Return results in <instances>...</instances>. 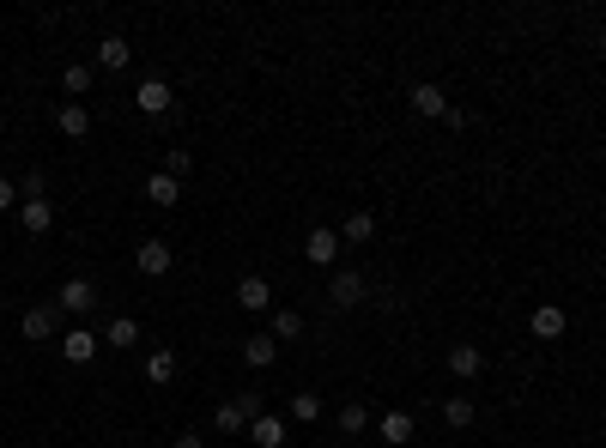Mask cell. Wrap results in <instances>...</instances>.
<instances>
[{"label":"cell","mask_w":606,"mask_h":448,"mask_svg":"<svg viewBox=\"0 0 606 448\" xmlns=\"http://www.w3.org/2000/svg\"><path fill=\"white\" fill-rule=\"evenodd\" d=\"M55 327H61V309H55V303H43V309H24L19 333H24V340H55Z\"/></svg>","instance_id":"obj_4"},{"label":"cell","mask_w":606,"mask_h":448,"mask_svg":"<svg viewBox=\"0 0 606 448\" xmlns=\"http://www.w3.org/2000/svg\"><path fill=\"white\" fill-rule=\"evenodd\" d=\"M303 255H309L316 266H327L334 255H340V230H309V237H303Z\"/></svg>","instance_id":"obj_13"},{"label":"cell","mask_w":606,"mask_h":448,"mask_svg":"<svg viewBox=\"0 0 606 448\" xmlns=\"http://www.w3.org/2000/svg\"><path fill=\"white\" fill-rule=\"evenodd\" d=\"M370 237H376V219H370V212H346L340 243H370Z\"/></svg>","instance_id":"obj_19"},{"label":"cell","mask_w":606,"mask_h":448,"mask_svg":"<svg viewBox=\"0 0 606 448\" xmlns=\"http://www.w3.org/2000/svg\"><path fill=\"white\" fill-rule=\"evenodd\" d=\"M61 358H67V364H91V358H98V333H91V327H67V333H61Z\"/></svg>","instance_id":"obj_2"},{"label":"cell","mask_w":606,"mask_h":448,"mask_svg":"<svg viewBox=\"0 0 606 448\" xmlns=\"http://www.w3.org/2000/svg\"><path fill=\"white\" fill-rule=\"evenodd\" d=\"M13 201H19V194H13V182H6V176H0V212H13Z\"/></svg>","instance_id":"obj_31"},{"label":"cell","mask_w":606,"mask_h":448,"mask_svg":"<svg viewBox=\"0 0 606 448\" xmlns=\"http://www.w3.org/2000/svg\"><path fill=\"white\" fill-rule=\"evenodd\" d=\"M61 85H67V103L85 98V91H91V67H85V61H67V67H61Z\"/></svg>","instance_id":"obj_22"},{"label":"cell","mask_w":606,"mask_h":448,"mask_svg":"<svg viewBox=\"0 0 606 448\" xmlns=\"http://www.w3.org/2000/svg\"><path fill=\"white\" fill-rule=\"evenodd\" d=\"M291 418H298V425H316V418H322V400H316V394H291Z\"/></svg>","instance_id":"obj_26"},{"label":"cell","mask_w":606,"mask_h":448,"mask_svg":"<svg viewBox=\"0 0 606 448\" xmlns=\"http://www.w3.org/2000/svg\"><path fill=\"white\" fill-rule=\"evenodd\" d=\"M170 376H176V351H170V346H158V351H152V358H146V382H170Z\"/></svg>","instance_id":"obj_21"},{"label":"cell","mask_w":606,"mask_h":448,"mask_svg":"<svg viewBox=\"0 0 606 448\" xmlns=\"http://www.w3.org/2000/svg\"><path fill=\"white\" fill-rule=\"evenodd\" d=\"M479 346H467V340H455V346H449V376H455V382H473V376H479Z\"/></svg>","instance_id":"obj_6"},{"label":"cell","mask_w":606,"mask_h":448,"mask_svg":"<svg viewBox=\"0 0 606 448\" xmlns=\"http://www.w3.org/2000/svg\"><path fill=\"white\" fill-rule=\"evenodd\" d=\"M164 170H170V176H176V182H182V176H188V152H182V145H176V152H170V163H164Z\"/></svg>","instance_id":"obj_29"},{"label":"cell","mask_w":606,"mask_h":448,"mask_svg":"<svg viewBox=\"0 0 606 448\" xmlns=\"http://www.w3.org/2000/svg\"><path fill=\"white\" fill-rule=\"evenodd\" d=\"M327 303H334V309L364 303V279H358V273H334V285H327Z\"/></svg>","instance_id":"obj_11"},{"label":"cell","mask_w":606,"mask_h":448,"mask_svg":"<svg viewBox=\"0 0 606 448\" xmlns=\"http://www.w3.org/2000/svg\"><path fill=\"white\" fill-rule=\"evenodd\" d=\"M146 201H152V206H176L182 201V182L170 176V170H152V176H146Z\"/></svg>","instance_id":"obj_10"},{"label":"cell","mask_w":606,"mask_h":448,"mask_svg":"<svg viewBox=\"0 0 606 448\" xmlns=\"http://www.w3.org/2000/svg\"><path fill=\"white\" fill-rule=\"evenodd\" d=\"M24 230H31V237H43V230H49V224H55V206H49V194H37V201H24Z\"/></svg>","instance_id":"obj_16"},{"label":"cell","mask_w":606,"mask_h":448,"mask_svg":"<svg viewBox=\"0 0 606 448\" xmlns=\"http://www.w3.org/2000/svg\"><path fill=\"white\" fill-rule=\"evenodd\" d=\"M376 436H383L388 448H406L412 443V418H406V412H383V418H376Z\"/></svg>","instance_id":"obj_12"},{"label":"cell","mask_w":606,"mask_h":448,"mask_svg":"<svg viewBox=\"0 0 606 448\" xmlns=\"http://www.w3.org/2000/svg\"><path fill=\"white\" fill-rule=\"evenodd\" d=\"M237 406H242V418L255 425V418H261V387H242V394H237Z\"/></svg>","instance_id":"obj_28"},{"label":"cell","mask_w":606,"mask_h":448,"mask_svg":"<svg viewBox=\"0 0 606 448\" xmlns=\"http://www.w3.org/2000/svg\"><path fill=\"white\" fill-rule=\"evenodd\" d=\"M412 109H419V116H437V122H443V116H449V91H443V85H431V79L412 85Z\"/></svg>","instance_id":"obj_8"},{"label":"cell","mask_w":606,"mask_h":448,"mask_svg":"<svg viewBox=\"0 0 606 448\" xmlns=\"http://www.w3.org/2000/svg\"><path fill=\"white\" fill-rule=\"evenodd\" d=\"M213 425H219L224 436H242V430H249V418H242V406H237V400H224V406H219V418H213Z\"/></svg>","instance_id":"obj_25"},{"label":"cell","mask_w":606,"mask_h":448,"mask_svg":"<svg viewBox=\"0 0 606 448\" xmlns=\"http://www.w3.org/2000/svg\"><path fill=\"white\" fill-rule=\"evenodd\" d=\"M249 436H255V448H285V425L279 418H267V412L249 425Z\"/></svg>","instance_id":"obj_20"},{"label":"cell","mask_w":606,"mask_h":448,"mask_svg":"<svg viewBox=\"0 0 606 448\" xmlns=\"http://www.w3.org/2000/svg\"><path fill=\"white\" fill-rule=\"evenodd\" d=\"M55 127L67 134V140H85V134H91V109H85V103H61V109H55Z\"/></svg>","instance_id":"obj_7"},{"label":"cell","mask_w":606,"mask_h":448,"mask_svg":"<svg viewBox=\"0 0 606 448\" xmlns=\"http://www.w3.org/2000/svg\"><path fill=\"white\" fill-rule=\"evenodd\" d=\"M103 340H109V346H116V351L140 346V322H134V315H116V322H109V333H103Z\"/></svg>","instance_id":"obj_18"},{"label":"cell","mask_w":606,"mask_h":448,"mask_svg":"<svg viewBox=\"0 0 606 448\" xmlns=\"http://www.w3.org/2000/svg\"><path fill=\"white\" fill-rule=\"evenodd\" d=\"M237 309H249V315H261V309H273V285H267L261 273H249L237 285Z\"/></svg>","instance_id":"obj_5"},{"label":"cell","mask_w":606,"mask_h":448,"mask_svg":"<svg viewBox=\"0 0 606 448\" xmlns=\"http://www.w3.org/2000/svg\"><path fill=\"white\" fill-rule=\"evenodd\" d=\"M443 425L449 430H467V425H473V400H467V394H449V400H443Z\"/></svg>","instance_id":"obj_23"},{"label":"cell","mask_w":606,"mask_h":448,"mask_svg":"<svg viewBox=\"0 0 606 448\" xmlns=\"http://www.w3.org/2000/svg\"><path fill=\"white\" fill-rule=\"evenodd\" d=\"M128 61H134V49H128V37H103V42H98V67H103V73H121Z\"/></svg>","instance_id":"obj_14"},{"label":"cell","mask_w":606,"mask_h":448,"mask_svg":"<svg viewBox=\"0 0 606 448\" xmlns=\"http://www.w3.org/2000/svg\"><path fill=\"white\" fill-rule=\"evenodd\" d=\"M601 55H606V31H601Z\"/></svg>","instance_id":"obj_32"},{"label":"cell","mask_w":606,"mask_h":448,"mask_svg":"<svg viewBox=\"0 0 606 448\" xmlns=\"http://www.w3.org/2000/svg\"><path fill=\"white\" fill-rule=\"evenodd\" d=\"M273 358H279V340H273V333L242 340V364H249V369H273Z\"/></svg>","instance_id":"obj_9"},{"label":"cell","mask_w":606,"mask_h":448,"mask_svg":"<svg viewBox=\"0 0 606 448\" xmlns=\"http://www.w3.org/2000/svg\"><path fill=\"white\" fill-rule=\"evenodd\" d=\"M303 333V309H273V340H298Z\"/></svg>","instance_id":"obj_24"},{"label":"cell","mask_w":606,"mask_h":448,"mask_svg":"<svg viewBox=\"0 0 606 448\" xmlns=\"http://www.w3.org/2000/svg\"><path fill=\"white\" fill-rule=\"evenodd\" d=\"M176 448H206V436H201V430H182V436H176Z\"/></svg>","instance_id":"obj_30"},{"label":"cell","mask_w":606,"mask_h":448,"mask_svg":"<svg viewBox=\"0 0 606 448\" xmlns=\"http://www.w3.org/2000/svg\"><path fill=\"white\" fill-rule=\"evenodd\" d=\"M55 309H67V315H85V309H98V285H91V279H67V285L55 291Z\"/></svg>","instance_id":"obj_1"},{"label":"cell","mask_w":606,"mask_h":448,"mask_svg":"<svg viewBox=\"0 0 606 448\" xmlns=\"http://www.w3.org/2000/svg\"><path fill=\"white\" fill-rule=\"evenodd\" d=\"M134 103H140V116H164V109H170V85H164V79H146L140 91H134Z\"/></svg>","instance_id":"obj_15"},{"label":"cell","mask_w":606,"mask_h":448,"mask_svg":"<svg viewBox=\"0 0 606 448\" xmlns=\"http://www.w3.org/2000/svg\"><path fill=\"white\" fill-rule=\"evenodd\" d=\"M170 261H176V255H170V243H158V237L134 248V266H140L146 279H164V273H170Z\"/></svg>","instance_id":"obj_3"},{"label":"cell","mask_w":606,"mask_h":448,"mask_svg":"<svg viewBox=\"0 0 606 448\" xmlns=\"http://www.w3.org/2000/svg\"><path fill=\"white\" fill-rule=\"evenodd\" d=\"M527 327H534L540 340H558V333H564V309H558V303H540V309H534V322H527Z\"/></svg>","instance_id":"obj_17"},{"label":"cell","mask_w":606,"mask_h":448,"mask_svg":"<svg viewBox=\"0 0 606 448\" xmlns=\"http://www.w3.org/2000/svg\"><path fill=\"white\" fill-rule=\"evenodd\" d=\"M340 430H346V436H358V430H370V412H364L358 400H352V406H340Z\"/></svg>","instance_id":"obj_27"}]
</instances>
